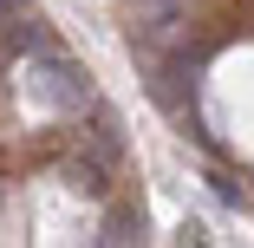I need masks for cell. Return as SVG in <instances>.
I'll return each mask as SVG.
<instances>
[{
    "label": "cell",
    "mask_w": 254,
    "mask_h": 248,
    "mask_svg": "<svg viewBox=\"0 0 254 248\" xmlns=\"http://www.w3.org/2000/svg\"><path fill=\"white\" fill-rule=\"evenodd\" d=\"M130 53L143 59V72H150V98L195 137V144H209V131H202V118H195V98H202V59L195 53H157V46H130Z\"/></svg>",
    "instance_id": "1"
},
{
    "label": "cell",
    "mask_w": 254,
    "mask_h": 248,
    "mask_svg": "<svg viewBox=\"0 0 254 248\" xmlns=\"http://www.w3.org/2000/svg\"><path fill=\"white\" fill-rule=\"evenodd\" d=\"M33 98L39 105H53V111H85L91 105V79H85V66L78 59H65V53H33Z\"/></svg>",
    "instance_id": "2"
},
{
    "label": "cell",
    "mask_w": 254,
    "mask_h": 248,
    "mask_svg": "<svg viewBox=\"0 0 254 248\" xmlns=\"http://www.w3.org/2000/svg\"><path fill=\"white\" fill-rule=\"evenodd\" d=\"M111 164H118V157L105 151V144H91V137H85L78 151L65 157V183H72L78 196H91V203H105V196H111Z\"/></svg>",
    "instance_id": "3"
},
{
    "label": "cell",
    "mask_w": 254,
    "mask_h": 248,
    "mask_svg": "<svg viewBox=\"0 0 254 248\" xmlns=\"http://www.w3.org/2000/svg\"><path fill=\"white\" fill-rule=\"evenodd\" d=\"M143 203H111L105 209V229H98V242L105 248H130V242H143Z\"/></svg>",
    "instance_id": "4"
},
{
    "label": "cell",
    "mask_w": 254,
    "mask_h": 248,
    "mask_svg": "<svg viewBox=\"0 0 254 248\" xmlns=\"http://www.w3.org/2000/svg\"><path fill=\"white\" fill-rule=\"evenodd\" d=\"M0 39H7V53H20V59H33V53H46V46H53V33H46L39 7H33V13H20L7 33H0Z\"/></svg>",
    "instance_id": "5"
},
{
    "label": "cell",
    "mask_w": 254,
    "mask_h": 248,
    "mask_svg": "<svg viewBox=\"0 0 254 248\" xmlns=\"http://www.w3.org/2000/svg\"><path fill=\"white\" fill-rule=\"evenodd\" d=\"M209 189L222 196V203H228V209H241V203H248V189H241V183H235L228 170H209Z\"/></svg>",
    "instance_id": "6"
},
{
    "label": "cell",
    "mask_w": 254,
    "mask_h": 248,
    "mask_svg": "<svg viewBox=\"0 0 254 248\" xmlns=\"http://www.w3.org/2000/svg\"><path fill=\"white\" fill-rule=\"evenodd\" d=\"M20 13H33V0H0V33H7Z\"/></svg>",
    "instance_id": "7"
}]
</instances>
